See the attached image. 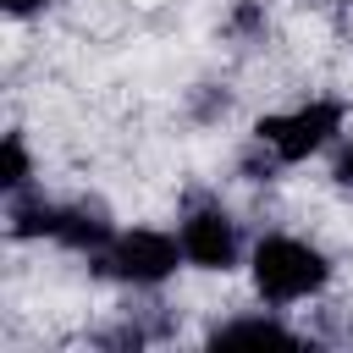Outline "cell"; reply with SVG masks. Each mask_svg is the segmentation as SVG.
Returning <instances> with one entry per match:
<instances>
[{
	"mask_svg": "<svg viewBox=\"0 0 353 353\" xmlns=\"http://www.w3.org/2000/svg\"><path fill=\"white\" fill-rule=\"evenodd\" d=\"M254 281L270 303H292V298H303L325 281V259L314 248L292 243V237H265L254 248Z\"/></svg>",
	"mask_w": 353,
	"mask_h": 353,
	"instance_id": "obj_1",
	"label": "cell"
},
{
	"mask_svg": "<svg viewBox=\"0 0 353 353\" xmlns=\"http://www.w3.org/2000/svg\"><path fill=\"white\" fill-rule=\"evenodd\" d=\"M336 121H342L336 105H303V110H292V116L259 121V138H265L281 160H303V154H314V149L336 132Z\"/></svg>",
	"mask_w": 353,
	"mask_h": 353,
	"instance_id": "obj_2",
	"label": "cell"
},
{
	"mask_svg": "<svg viewBox=\"0 0 353 353\" xmlns=\"http://www.w3.org/2000/svg\"><path fill=\"white\" fill-rule=\"evenodd\" d=\"M116 270L127 281H165L176 270V243L165 232H127L116 243Z\"/></svg>",
	"mask_w": 353,
	"mask_h": 353,
	"instance_id": "obj_3",
	"label": "cell"
},
{
	"mask_svg": "<svg viewBox=\"0 0 353 353\" xmlns=\"http://www.w3.org/2000/svg\"><path fill=\"white\" fill-rule=\"evenodd\" d=\"M182 254H188L193 265H204V270H226L232 254H237L232 221H226L221 210H199V215H188V226H182Z\"/></svg>",
	"mask_w": 353,
	"mask_h": 353,
	"instance_id": "obj_4",
	"label": "cell"
},
{
	"mask_svg": "<svg viewBox=\"0 0 353 353\" xmlns=\"http://www.w3.org/2000/svg\"><path fill=\"white\" fill-rule=\"evenodd\" d=\"M215 342H292L276 320H237V325H221Z\"/></svg>",
	"mask_w": 353,
	"mask_h": 353,
	"instance_id": "obj_5",
	"label": "cell"
},
{
	"mask_svg": "<svg viewBox=\"0 0 353 353\" xmlns=\"http://www.w3.org/2000/svg\"><path fill=\"white\" fill-rule=\"evenodd\" d=\"M11 221H17V232H22V237L61 232V210H50V204H17V210H11Z\"/></svg>",
	"mask_w": 353,
	"mask_h": 353,
	"instance_id": "obj_6",
	"label": "cell"
},
{
	"mask_svg": "<svg viewBox=\"0 0 353 353\" xmlns=\"http://www.w3.org/2000/svg\"><path fill=\"white\" fill-rule=\"evenodd\" d=\"M6 188H22L28 182V154H22V138H6Z\"/></svg>",
	"mask_w": 353,
	"mask_h": 353,
	"instance_id": "obj_7",
	"label": "cell"
},
{
	"mask_svg": "<svg viewBox=\"0 0 353 353\" xmlns=\"http://www.w3.org/2000/svg\"><path fill=\"white\" fill-rule=\"evenodd\" d=\"M336 176H342V182H347V188H353V143H347V149H342V160H336Z\"/></svg>",
	"mask_w": 353,
	"mask_h": 353,
	"instance_id": "obj_8",
	"label": "cell"
},
{
	"mask_svg": "<svg viewBox=\"0 0 353 353\" xmlns=\"http://www.w3.org/2000/svg\"><path fill=\"white\" fill-rule=\"evenodd\" d=\"M44 0H6V11H17V17H28V11H39Z\"/></svg>",
	"mask_w": 353,
	"mask_h": 353,
	"instance_id": "obj_9",
	"label": "cell"
}]
</instances>
